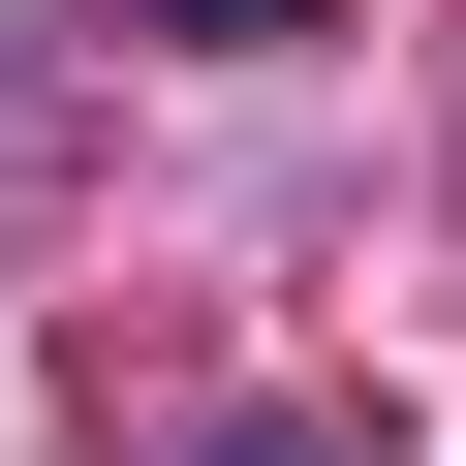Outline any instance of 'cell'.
Segmentation results:
<instances>
[{
    "label": "cell",
    "mask_w": 466,
    "mask_h": 466,
    "mask_svg": "<svg viewBox=\"0 0 466 466\" xmlns=\"http://www.w3.org/2000/svg\"><path fill=\"white\" fill-rule=\"evenodd\" d=\"M156 32H218V63H249V32H311V0H156Z\"/></svg>",
    "instance_id": "1"
}]
</instances>
